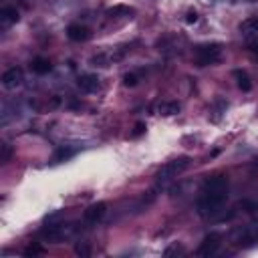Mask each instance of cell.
<instances>
[{
  "label": "cell",
  "instance_id": "obj_1",
  "mask_svg": "<svg viewBox=\"0 0 258 258\" xmlns=\"http://www.w3.org/2000/svg\"><path fill=\"white\" fill-rule=\"evenodd\" d=\"M228 200V191H222V194H206L202 191V196L198 198V214L208 218V216H214L220 212V208L224 206V202Z\"/></svg>",
  "mask_w": 258,
  "mask_h": 258
},
{
  "label": "cell",
  "instance_id": "obj_2",
  "mask_svg": "<svg viewBox=\"0 0 258 258\" xmlns=\"http://www.w3.org/2000/svg\"><path fill=\"white\" fill-rule=\"evenodd\" d=\"M189 167V157L187 155H181V157H175L171 161H167L165 165H161L155 173V181L157 183H167L169 179L177 177L181 171H185Z\"/></svg>",
  "mask_w": 258,
  "mask_h": 258
},
{
  "label": "cell",
  "instance_id": "obj_3",
  "mask_svg": "<svg viewBox=\"0 0 258 258\" xmlns=\"http://www.w3.org/2000/svg\"><path fill=\"white\" fill-rule=\"evenodd\" d=\"M194 58L198 67H210L216 64L222 58V46L218 42H208V44H200L194 50Z\"/></svg>",
  "mask_w": 258,
  "mask_h": 258
},
{
  "label": "cell",
  "instance_id": "obj_4",
  "mask_svg": "<svg viewBox=\"0 0 258 258\" xmlns=\"http://www.w3.org/2000/svg\"><path fill=\"white\" fill-rule=\"evenodd\" d=\"M75 232V224H62V222H54V224H46L42 230H40V236L50 240V242H58V240H64L69 236H73Z\"/></svg>",
  "mask_w": 258,
  "mask_h": 258
},
{
  "label": "cell",
  "instance_id": "obj_5",
  "mask_svg": "<svg viewBox=\"0 0 258 258\" xmlns=\"http://www.w3.org/2000/svg\"><path fill=\"white\" fill-rule=\"evenodd\" d=\"M232 242L236 246H252V244H256L258 242V222L234 230L232 232Z\"/></svg>",
  "mask_w": 258,
  "mask_h": 258
},
{
  "label": "cell",
  "instance_id": "obj_6",
  "mask_svg": "<svg viewBox=\"0 0 258 258\" xmlns=\"http://www.w3.org/2000/svg\"><path fill=\"white\" fill-rule=\"evenodd\" d=\"M240 34L244 36L246 42H252V40H258V16H250L246 20L240 22L238 26Z\"/></svg>",
  "mask_w": 258,
  "mask_h": 258
},
{
  "label": "cell",
  "instance_id": "obj_7",
  "mask_svg": "<svg viewBox=\"0 0 258 258\" xmlns=\"http://www.w3.org/2000/svg\"><path fill=\"white\" fill-rule=\"evenodd\" d=\"M202 191L206 194H222V191H228V177L226 175H212L204 181V187Z\"/></svg>",
  "mask_w": 258,
  "mask_h": 258
},
{
  "label": "cell",
  "instance_id": "obj_8",
  "mask_svg": "<svg viewBox=\"0 0 258 258\" xmlns=\"http://www.w3.org/2000/svg\"><path fill=\"white\" fill-rule=\"evenodd\" d=\"M107 212V204L105 202H97V204H91L85 212H83V220L87 224H97Z\"/></svg>",
  "mask_w": 258,
  "mask_h": 258
},
{
  "label": "cell",
  "instance_id": "obj_9",
  "mask_svg": "<svg viewBox=\"0 0 258 258\" xmlns=\"http://www.w3.org/2000/svg\"><path fill=\"white\" fill-rule=\"evenodd\" d=\"M220 248V236L218 234H210L202 240L200 248H198V256H214Z\"/></svg>",
  "mask_w": 258,
  "mask_h": 258
},
{
  "label": "cell",
  "instance_id": "obj_10",
  "mask_svg": "<svg viewBox=\"0 0 258 258\" xmlns=\"http://www.w3.org/2000/svg\"><path fill=\"white\" fill-rule=\"evenodd\" d=\"M22 69H18V67H10L8 71H4V75H2V87L4 89H16L20 83H22Z\"/></svg>",
  "mask_w": 258,
  "mask_h": 258
},
{
  "label": "cell",
  "instance_id": "obj_11",
  "mask_svg": "<svg viewBox=\"0 0 258 258\" xmlns=\"http://www.w3.org/2000/svg\"><path fill=\"white\" fill-rule=\"evenodd\" d=\"M67 36L71 40H75V42H85L91 36V30L81 22H73V24L67 26Z\"/></svg>",
  "mask_w": 258,
  "mask_h": 258
},
{
  "label": "cell",
  "instance_id": "obj_12",
  "mask_svg": "<svg viewBox=\"0 0 258 258\" xmlns=\"http://www.w3.org/2000/svg\"><path fill=\"white\" fill-rule=\"evenodd\" d=\"M77 87L81 89V91H85V93H95V91H99V87H101V83H99V77L97 75H81L79 79H77Z\"/></svg>",
  "mask_w": 258,
  "mask_h": 258
},
{
  "label": "cell",
  "instance_id": "obj_13",
  "mask_svg": "<svg viewBox=\"0 0 258 258\" xmlns=\"http://www.w3.org/2000/svg\"><path fill=\"white\" fill-rule=\"evenodd\" d=\"M123 56V52H113V50H109V52H99V54H95L93 58H91V67H109V64H113L115 60H119Z\"/></svg>",
  "mask_w": 258,
  "mask_h": 258
},
{
  "label": "cell",
  "instance_id": "obj_14",
  "mask_svg": "<svg viewBox=\"0 0 258 258\" xmlns=\"http://www.w3.org/2000/svg\"><path fill=\"white\" fill-rule=\"evenodd\" d=\"M18 10L14 8V6H4L2 10H0V24L6 28V26H10V24H14V22H18Z\"/></svg>",
  "mask_w": 258,
  "mask_h": 258
},
{
  "label": "cell",
  "instance_id": "obj_15",
  "mask_svg": "<svg viewBox=\"0 0 258 258\" xmlns=\"http://www.w3.org/2000/svg\"><path fill=\"white\" fill-rule=\"evenodd\" d=\"M232 77L236 79V85H238V89H240V91L248 93V91L252 89V81H250V77H248V73H246V71L236 69V71L232 73Z\"/></svg>",
  "mask_w": 258,
  "mask_h": 258
},
{
  "label": "cell",
  "instance_id": "obj_16",
  "mask_svg": "<svg viewBox=\"0 0 258 258\" xmlns=\"http://www.w3.org/2000/svg\"><path fill=\"white\" fill-rule=\"evenodd\" d=\"M30 69H32V73H36V75H46V73H50V71H52V64H50V60H48V58L38 56V58H34V60H32Z\"/></svg>",
  "mask_w": 258,
  "mask_h": 258
},
{
  "label": "cell",
  "instance_id": "obj_17",
  "mask_svg": "<svg viewBox=\"0 0 258 258\" xmlns=\"http://www.w3.org/2000/svg\"><path fill=\"white\" fill-rule=\"evenodd\" d=\"M179 103H175V101H163V103H159L157 105V113L159 115H163V117H171V115H177L179 113Z\"/></svg>",
  "mask_w": 258,
  "mask_h": 258
},
{
  "label": "cell",
  "instance_id": "obj_18",
  "mask_svg": "<svg viewBox=\"0 0 258 258\" xmlns=\"http://www.w3.org/2000/svg\"><path fill=\"white\" fill-rule=\"evenodd\" d=\"M77 153V149H73V147H58L56 151H54V155H52V163H60V161H67L69 157H73Z\"/></svg>",
  "mask_w": 258,
  "mask_h": 258
},
{
  "label": "cell",
  "instance_id": "obj_19",
  "mask_svg": "<svg viewBox=\"0 0 258 258\" xmlns=\"http://www.w3.org/2000/svg\"><path fill=\"white\" fill-rule=\"evenodd\" d=\"M129 14H135V10L131 6H123V4H117L107 10V16H129Z\"/></svg>",
  "mask_w": 258,
  "mask_h": 258
},
{
  "label": "cell",
  "instance_id": "obj_20",
  "mask_svg": "<svg viewBox=\"0 0 258 258\" xmlns=\"http://www.w3.org/2000/svg\"><path fill=\"white\" fill-rule=\"evenodd\" d=\"M238 208H242V212H246V214H254V216H258V202L242 200V202L238 204Z\"/></svg>",
  "mask_w": 258,
  "mask_h": 258
},
{
  "label": "cell",
  "instance_id": "obj_21",
  "mask_svg": "<svg viewBox=\"0 0 258 258\" xmlns=\"http://www.w3.org/2000/svg\"><path fill=\"white\" fill-rule=\"evenodd\" d=\"M179 254H185V248L181 246V244H171V246H167L165 250H163V256L165 258H169V256H179Z\"/></svg>",
  "mask_w": 258,
  "mask_h": 258
},
{
  "label": "cell",
  "instance_id": "obj_22",
  "mask_svg": "<svg viewBox=\"0 0 258 258\" xmlns=\"http://www.w3.org/2000/svg\"><path fill=\"white\" fill-rule=\"evenodd\" d=\"M75 254L81 256V258H89V256H91V246L85 244V242H79V244L75 246Z\"/></svg>",
  "mask_w": 258,
  "mask_h": 258
},
{
  "label": "cell",
  "instance_id": "obj_23",
  "mask_svg": "<svg viewBox=\"0 0 258 258\" xmlns=\"http://www.w3.org/2000/svg\"><path fill=\"white\" fill-rule=\"evenodd\" d=\"M22 254H24V256H38V254H44V248H42L40 244H30L28 248H24Z\"/></svg>",
  "mask_w": 258,
  "mask_h": 258
},
{
  "label": "cell",
  "instance_id": "obj_24",
  "mask_svg": "<svg viewBox=\"0 0 258 258\" xmlns=\"http://www.w3.org/2000/svg\"><path fill=\"white\" fill-rule=\"evenodd\" d=\"M137 83H139L137 73H125V75H123V85H125V87H135Z\"/></svg>",
  "mask_w": 258,
  "mask_h": 258
},
{
  "label": "cell",
  "instance_id": "obj_25",
  "mask_svg": "<svg viewBox=\"0 0 258 258\" xmlns=\"http://www.w3.org/2000/svg\"><path fill=\"white\" fill-rule=\"evenodd\" d=\"M226 107H228V103H226V101H222V99H218V101L214 103V113H216V117H214V119H216V121H218V119H220V115L226 111Z\"/></svg>",
  "mask_w": 258,
  "mask_h": 258
},
{
  "label": "cell",
  "instance_id": "obj_26",
  "mask_svg": "<svg viewBox=\"0 0 258 258\" xmlns=\"http://www.w3.org/2000/svg\"><path fill=\"white\" fill-rule=\"evenodd\" d=\"M0 149H2V157H0V161H2V163H8L10 157H12V147H10L8 143H2Z\"/></svg>",
  "mask_w": 258,
  "mask_h": 258
},
{
  "label": "cell",
  "instance_id": "obj_27",
  "mask_svg": "<svg viewBox=\"0 0 258 258\" xmlns=\"http://www.w3.org/2000/svg\"><path fill=\"white\" fill-rule=\"evenodd\" d=\"M145 129H147V127H145V123H141V121H139V123H135V129L131 131V137L135 139V137L143 135V133H145Z\"/></svg>",
  "mask_w": 258,
  "mask_h": 258
},
{
  "label": "cell",
  "instance_id": "obj_28",
  "mask_svg": "<svg viewBox=\"0 0 258 258\" xmlns=\"http://www.w3.org/2000/svg\"><path fill=\"white\" fill-rule=\"evenodd\" d=\"M246 46H248V50H250L252 54H256V56H258V40H252V42H246Z\"/></svg>",
  "mask_w": 258,
  "mask_h": 258
},
{
  "label": "cell",
  "instance_id": "obj_29",
  "mask_svg": "<svg viewBox=\"0 0 258 258\" xmlns=\"http://www.w3.org/2000/svg\"><path fill=\"white\" fill-rule=\"evenodd\" d=\"M196 20H198V12L189 10V12H187V16H185V22H189V24H191V22H196Z\"/></svg>",
  "mask_w": 258,
  "mask_h": 258
},
{
  "label": "cell",
  "instance_id": "obj_30",
  "mask_svg": "<svg viewBox=\"0 0 258 258\" xmlns=\"http://www.w3.org/2000/svg\"><path fill=\"white\" fill-rule=\"evenodd\" d=\"M252 165H254V167H256V169H258V157H256V159H254V161H252Z\"/></svg>",
  "mask_w": 258,
  "mask_h": 258
}]
</instances>
